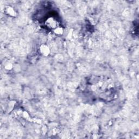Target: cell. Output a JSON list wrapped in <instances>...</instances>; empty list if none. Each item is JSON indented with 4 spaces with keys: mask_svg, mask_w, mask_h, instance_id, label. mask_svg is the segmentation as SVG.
I'll return each instance as SVG.
<instances>
[{
    "mask_svg": "<svg viewBox=\"0 0 139 139\" xmlns=\"http://www.w3.org/2000/svg\"><path fill=\"white\" fill-rule=\"evenodd\" d=\"M46 25L49 28H56L57 26V21L52 17L48 18L46 22Z\"/></svg>",
    "mask_w": 139,
    "mask_h": 139,
    "instance_id": "obj_1",
    "label": "cell"
},
{
    "mask_svg": "<svg viewBox=\"0 0 139 139\" xmlns=\"http://www.w3.org/2000/svg\"><path fill=\"white\" fill-rule=\"evenodd\" d=\"M40 53L43 55H44V56H47V55L50 53V49L47 46H46L45 45H42L40 46Z\"/></svg>",
    "mask_w": 139,
    "mask_h": 139,
    "instance_id": "obj_2",
    "label": "cell"
},
{
    "mask_svg": "<svg viewBox=\"0 0 139 139\" xmlns=\"http://www.w3.org/2000/svg\"><path fill=\"white\" fill-rule=\"evenodd\" d=\"M4 12L6 13V14H7V15L11 16H15L16 15V13L14 11V9L13 8L10 7V6H7L5 8V10Z\"/></svg>",
    "mask_w": 139,
    "mask_h": 139,
    "instance_id": "obj_3",
    "label": "cell"
},
{
    "mask_svg": "<svg viewBox=\"0 0 139 139\" xmlns=\"http://www.w3.org/2000/svg\"><path fill=\"white\" fill-rule=\"evenodd\" d=\"M54 33L58 35H61L63 33V30L61 27H57L54 29Z\"/></svg>",
    "mask_w": 139,
    "mask_h": 139,
    "instance_id": "obj_4",
    "label": "cell"
}]
</instances>
